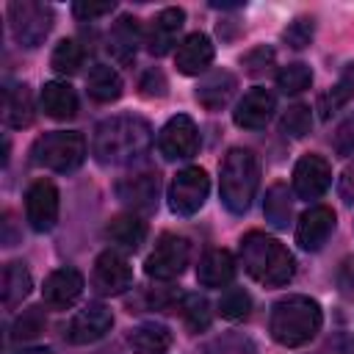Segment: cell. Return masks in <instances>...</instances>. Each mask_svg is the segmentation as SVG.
I'll return each instance as SVG.
<instances>
[{"mask_svg":"<svg viewBox=\"0 0 354 354\" xmlns=\"http://www.w3.org/2000/svg\"><path fill=\"white\" fill-rule=\"evenodd\" d=\"M149 147H152V127L147 119L133 113L102 119L91 141V152L102 166H127L144 158Z\"/></svg>","mask_w":354,"mask_h":354,"instance_id":"cell-1","label":"cell"},{"mask_svg":"<svg viewBox=\"0 0 354 354\" xmlns=\"http://www.w3.org/2000/svg\"><path fill=\"white\" fill-rule=\"evenodd\" d=\"M241 263L252 279L268 288L288 285L296 274V260L288 252V246H282L277 238L257 230L241 238Z\"/></svg>","mask_w":354,"mask_h":354,"instance_id":"cell-2","label":"cell"},{"mask_svg":"<svg viewBox=\"0 0 354 354\" xmlns=\"http://www.w3.org/2000/svg\"><path fill=\"white\" fill-rule=\"evenodd\" d=\"M324 324L321 304L310 296H285L271 307L268 332L279 346L296 348L310 343Z\"/></svg>","mask_w":354,"mask_h":354,"instance_id":"cell-3","label":"cell"},{"mask_svg":"<svg viewBox=\"0 0 354 354\" xmlns=\"http://www.w3.org/2000/svg\"><path fill=\"white\" fill-rule=\"evenodd\" d=\"M257 185H260V160H257V155L252 149L232 147L221 160V180H218L224 207L235 216H243L252 207Z\"/></svg>","mask_w":354,"mask_h":354,"instance_id":"cell-4","label":"cell"},{"mask_svg":"<svg viewBox=\"0 0 354 354\" xmlns=\"http://www.w3.org/2000/svg\"><path fill=\"white\" fill-rule=\"evenodd\" d=\"M30 155L36 166L66 174V171H75L86 160V138L75 130L44 133L41 138H36Z\"/></svg>","mask_w":354,"mask_h":354,"instance_id":"cell-5","label":"cell"},{"mask_svg":"<svg viewBox=\"0 0 354 354\" xmlns=\"http://www.w3.org/2000/svg\"><path fill=\"white\" fill-rule=\"evenodd\" d=\"M8 28L17 44L39 47L53 30V8L36 0H14L8 3Z\"/></svg>","mask_w":354,"mask_h":354,"instance_id":"cell-6","label":"cell"},{"mask_svg":"<svg viewBox=\"0 0 354 354\" xmlns=\"http://www.w3.org/2000/svg\"><path fill=\"white\" fill-rule=\"evenodd\" d=\"M210 191V180L207 171L199 166H185L174 174L171 185H169V207L177 216H194L199 213V207L205 205Z\"/></svg>","mask_w":354,"mask_h":354,"instance_id":"cell-7","label":"cell"},{"mask_svg":"<svg viewBox=\"0 0 354 354\" xmlns=\"http://www.w3.org/2000/svg\"><path fill=\"white\" fill-rule=\"evenodd\" d=\"M188 257H191V246L183 235H160L155 249L149 252L147 263H144V271L147 277L152 279H174L183 274V268L188 266Z\"/></svg>","mask_w":354,"mask_h":354,"instance_id":"cell-8","label":"cell"},{"mask_svg":"<svg viewBox=\"0 0 354 354\" xmlns=\"http://www.w3.org/2000/svg\"><path fill=\"white\" fill-rule=\"evenodd\" d=\"M158 149L169 160H188V158H194L196 149H199V130H196L194 119L185 116V113L171 116L163 124L160 136H158Z\"/></svg>","mask_w":354,"mask_h":354,"instance_id":"cell-9","label":"cell"},{"mask_svg":"<svg viewBox=\"0 0 354 354\" xmlns=\"http://www.w3.org/2000/svg\"><path fill=\"white\" fill-rule=\"evenodd\" d=\"M25 218L36 232H50L58 221V188L50 180L30 183L25 194Z\"/></svg>","mask_w":354,"mask_h":354,"instance_id":"cell-10","label":"cell"},{"mask_svg":"<svg viewBox=\"0 0 354 354\" xmlns=\"http://www.w3.org/2000/svg\"><path fill=\"white\" fill-rule=\"evenodd\" d=\"M94 290L102 296H119L133 285V268L124 254L108 249L94 260V274H91Z\"/></svg>","mask_w":354,"mask_h":354,"instance_id":"cell-11","label":"cell"},{"mask_svg":"<svg viewBox=\"0 0 354 354\" xmlns=\"http://www.w3.org/2000/svg\"><path fill=\"white\" fill-rule=\"evenodd\" d=\"M332 185V166L326 158L321 155H304L299 158L296 169H293V191L299 199H318L321 194H326V188Z\"/></svg>","mask_w":354,"mask_h":354,"instance_id":"cell-12","label":"cell"},{"mask_svg":"<svg viewBox=\"0 0 354 354\" xmlns=\"http://www.w3.org/2000/svg\"><path fill=\"white\" fill-rule=\"evenodd\" d=\"M111 326H113L111 310L105 304H88L72 315V321L66 324V337L75 346H86V343L105 337L111 332Z\"/></svg>","mask_w":354,"mask_h":354,"instance_id":"cell-13","label":"cell"},{"mask_svg":"<svg viewBox=\"0 0 354 354\" xmlns=\"http://www.w3.org/2000/svg\"><path fill=\"white\" fill-rule=\"evenodd\" d=\"M332 230H335V210L326 205H313L310 210L301 213L296 224V243L304 252H318L332 235Z\"/></svg>","mask_w":354,"mask_h":354,"instance_id":"cell-14","label":"cell"},{"mask_svg":"<svg viewBox=\"0 0 354 354\" xmlns=\"http://www.w3.org/2000/svg\"><path fill=\"white\" fill-rule=\"evenodd\" d=\"M158 171H136L116 183V196L133 210H152L158 205Z\"/></svg>","mask_w":354,"mask_h":354,"instance_id":"cell-15","label":"cell"},{"mask_svg":"<svg viewBox=\"0 0 354 354\" xmlns=\"http://www.w3.org/2000/svg\"><path fill=\"white\" fill-rule=\"evenodd\" d=\"M274 108H277V100L268 88H252L241 97V102L235 105L232 111V119L238 127L243 130H260L268 124V119L274 116Z\"/></svg>","mask_w":354,"mask_h":354,"instance_id":"cell-16","label":"cell"},{"mask_svg":"<svg viewBox=\"0 0 354 354\" xmlns=\"http://www.w3.org/2000/svg\"><path fill=\"white\" fill-rule=\"evenodd\" d=\"M80 293H83V274L77 268H55L41 288V296L53 310L72 307L80 299Z\"/></svg>","mask_w":354,"mask_h":354,"instance_id":"cell-17","label":"cell"},{"mask_svg":"<svg viewBox=\"0 0 354 354\" xmlns=\"http://www.w3.org/2000/svg\"><path fill=\"white\" fill-rule=\"evenodd\" d=\"M183 22H185V11L183 8L158 11L155 19L149 22V30H147V50L152 55H166L174 47L177 33L183 30Z\"/></svg>","mask_w":354,"mask_h":354,"instance_id":"cell-18","label":"cell"},{"mask_svg":"<svg viewBox=\"0 0 354 354\" xmlns=\"http://www.w3.org/2000/svg\"><path fill=\"white\" fill-rule=\"evenodd\" d=\"M213 61V44L205 33H188L174 53V66L183 75H199Z\"/></svg>","mask_w":354,"mask_h":354,"instance_id":"cell-19","label":"cell"},{"mask_svg":"<svg viewBox=\"0 0 354 354\" xmlns=\"http://www.w3.org/2000/svg\"><path fill=\"white\" fill-rule=\"evenodd\" d=\"M235 277V257L227 249H207L196 266V279L205 288H224Z\"/></svg>","mask_w":354,"mask_h":354,"instance_id":"cell-20","label":"cell"},{"mask_svg":"<svg viewBox=\"0 0 354 354\" xmlns=\"http://www.w3.org/2000/svg\"><path fill=\"white\" fill-rule=\"evenodd\" d=\"M232 94H235V75L227 69H216V72L205 75L196 86V100L207 111H221Z\"/></svg>","mask_w":354,"mask_h":354,"instance_id":"cell-21","label":"cell"},{"mask_svg":"<svg viewBox=\"0 0 354 354\" xmlns=\"http://www.w3.org/2000/svg\"><path fill=\"white\" fill-rule=\"evenodd\" d=\"M41 108H44V113L50 119H58V122L72 119L77 113V94H75V88L69 83L50 80L41 88Z\"/></svg>","mask_w":354,"mask_h":354,"instance_id":"cell-22","label":"cell"},{"mask_svg":"<svg viewBox=\"0 0 354 354\" xmlns=\"http://www.w3.org/2000/svg\"><path fill=\"white\" fill-rule=\"evenodd\" d=\"M138 39H141V28H138V19L136 17H119L108 33V53L119 61V64H127L133 55H136V47H138Z\"/></svg>","mask_w":354,"mask_h":354,"instance_id":"cell-23","label":"cell"},{"mask_svg":"<svg viewBox=\"0 0 354 354\" xmlns=\"http://www.w3.org/2000/svg\"><path fill=\"white\" fill-rule=\"evenodd\" d=\"M3 119H6L8 127H17V130H22L33 122V97H30V88L25 83L6 88Z\"/></svg>","mask_w":354,"mask_h":354,"instance_id":"cell-24","label":"cell"},{"mask_svg":"<svg viewBox=\"0 0 354 354\" xmlns=\"http://www.w3.org/2000/svg\"><path fill=\"white\" fill-rule=\"evenodd\" d=\"M105 235L122 249H138L147 238V224L136 213H122V216H113L108 221Z\"/></svg>","mask_w":354,"mask_h":354,"instance_id":"cell-25","label":"cell"},{"mask_svg":"<svg viewBox=\"0 0 354 354\" xmlns=\"http://www.w3.org/2000/svg\"><path fill=\"white\" fill-rule=\"evenodd\" d=\"M33 279L30 271L25 268V263H8L3 268V282H0V296H3V307L14 310L17 304H22V299L30 293Z\"/></svg>","mask_w":354,"mask_h":354,"instance_id":"cell-26","label":"cell"},{"mask_svg":"<svg viewBox=\"0 0 354 354\" xmlns=\"http://www.w3.org/2000/svg\"><path fill=\"white\" fill-rule=\"evenodd\" d=\"M86 88L97 102H113L122 97V77L108 64H94L86 75Z\"/></svg>","mask_w":354,"mask_h":354,"instance_id":"cell-27","label":"cell"},{"mask_svg":"<svg viewBox=\"0 0 354 354\" xmlns=\"http://www.w3.org/2000/svg\"><path fill=\"white\" fill-rule=\"evenodd\" d=\"M171 346V332L163 324H141L130 332L133 354H166Z\"/></svg>","mask_w":354,"mask_h":354,"instance_id":"cell-28","label":"cell"},{"mask_svg":"<svg viewBox=\"0 0 354 354\" xmlns=\"http://www.w3.org/2000/svg\"><path fill=\"white\" fill-rule=\"evenodd\" d=\"M263 213H266V221H268L274 230H288L290 216H293V199H290V191H288L285 183H274V185L266 191Z\"/></svg>","mask_w":354,"mask_h":354,"instance_id":"cell-29","label":"cell"},{"mask_svg":"<svg viewBox=\"0 0 354 354\" xmlns=\"http://www.w3.org/2000/svg\"><path fill=\"white\" fill-rule=\"evenodd\" d=\"M348 100H354V64H348L343 72H340V77H337V83L321 97V113L324 116H329V113H335L337 108H343Z\"/></svg>","mask_w":354,"mask_h":354,"instance_id":"cell-30","label":"cell"},{"mask_svg":"<svg viewBox=\"0 0 354 354\" xmlns=\"http://www.w3.org/2000/svg\"><path fill=\"white\" fill-rule=\"evenodd\" d=\"M180 315H183V321H185V326L191 332H202V329L210 326V318H213L210 315V301L205 296H199V293H191V296L183 299Z\"/></svg>","mask_w":354,"mask_h":354,"instance_id":"cell-31","label":"cell"},{"mask_svg":"<svg viewBox=\"0 0 354 354\" xmlns=\"http://www.w3.org/2000/svg\"><path fill=\"white\" fill-rule=\"evenodd\" d=\"M83 64V47L75 41V39H64L55 44L53 50V58H50V66L58 72V75H75Z\"/></svg>","mask_w":354,"mask_h":354,"instance_id":"cell-32","label":"cell"},{"mask_svg":"<svg viewBox=\"0 0 354 354\" xmlns=\"http://www.w3.org/2000/svg\"><path fill=\"white\" fill-rule=\"evenodd\" d=\"M252 310V299L243 288H227L218 299V313L227 321H243Z\"/></svg>","mask_w":354,"mask_h":354,"instance_id":"cell-33","label":"cell"},{"mask_svg":"<svg viewBox=\"0 0 354 354\" xmlns=\"http://www.w3.org/2000/svg\"><path fill=\"white\" fill-rule=\"evenodd\" d=\"M310 83H313V72L307 64H288L277 75V86L285 94H301L304 88H310Z\"/></svg>","mask_w":354,"mask_h":354,"instance_id":"cell-34","label":"cell"},{"mask_svg":"<svg viewBox=\"0 0 354 354\" xmlns=\"http://www.w3.org/2000/svg\"><path fill=\"white\" fill-rule=\"evenodd\" d=\"M41 329H44V313H41V307H28V310H22V315L14 321L11 337H14V340H30V337L41 335Z\"/></svg>","mask_w":354,"mask_h":354,"instance_id":"cell-35","label":"cell"},{"mask_svg":"<svg viewBox=\"0 0 354 354\" xmlns=\"http://www.w3.org/2000/svg\"><path fill=\"white\" fill-rule=\"evenodd\" d=\"M282 133L285 136H293V138H301L310 133V124H313V113L307 105H290L285 113H282Z\"/></svg>","mask_w":354,"mask_h":354,"instance_id":"cell-36","label":"cell"},{"mask_svg":"<svg viewBox=\"0 0 354 354\" xmlns=\"http://www.w3.org/2000/svg\"><path fill=\"white\" fill-rule=\"evenodd\" d=\"M205 354H257V351L252 340L243 335H221L205 348Z\"/></svg>","mask_w":354,"mask_h":354,"instance_id":"cell-37","label":"cell"},{"mask_svg":"<svg viewBox=\"0 0 354 354\" xmlns=\"http://www.w3.org/2000/svg\"><path fill=\"white\" fill-rule=\"evenodd\" d=\"M282 39H285V41H288L293 50H301V47H307V44H310V39H313V19H307V17H301V19H293V22L285 28Z\"/></svg>","mask_w":354,"mask_h":354,"instance_id":"cell-38","label":"cell"},{"mask_svg":"<svg viewBox=\"0 0 354 354\" xmlns=\"http://www.w3.org/2000/svg\"><path fill=\"white\" fill-rule=\"evenodd\" d=\"M138 86H141V94L144 97H163L166 94V77L158 69H147Z\"/></svg>","mask_w":354,"mask_h":354,"instance_id":"cell-39","label":"cell"},{"mask_svg":"<svg viewBox=\"0 0 354 354\" xmlns=\"http://www.w3.org/2000/svg\"><path fill=\"white\" fill-rule=\"evenodd\" d=\"M271 61H274V53H271L268 47H257V50H252L249 55H243V64H246V69H249L252 75L266 72Z\"/></svg>","mask_w":354,"mask_h":354,"instance_id":"cell-40","label":"cell"},{"mask_svg":"<svg viewBox=\"0 0 354 354\" xmlns=\"http://www.w3.org/2000/svg\"><path fill=\"white\" fill-rule=\"evenodd\" d=\"M337 288L343 296L354 299V257H346L337 268Z\"/></svg>","mask_w":354,"mask_h":354,"instance_id":"cell-41","label":"cell"},{"mask_svg":"<svg viewBox=\"0 0 354 354\" xmlns=\"http://www.w3.org/2000/svg\"><path fill=\"white\" fill-rule=\"evenodd\" d=\"M72 11H75L80 19H97V17L113 11V0H111V3H75Z\"/></svg>","mask_w":354,"mask_h":354,"instance_id":"cell-42","label":"cell"},{"mask_svg":"<svg viewBox=\"0 0 354 354\" xmlns=\"http://www.w3.org/2000/svg\"><path fill=\"white\" fill-rule=\"evenodd\" d=\"M340 196L346 202H354V160L343 169V177H340Z\"/></svg>","mask_w":354,"mask_h":354,"instance_id":"cell-43","label":"cell"},{"mask_svg":"<svg viewBox=\"0 0 354 354\" xmlns=\"http://www.w3.org/2000/svg\"><path fill=\"white\" fill-rule=\"evenodd\" d=\"M329 351H332V354H354V346H351L346 337H340V340L329 343Z\"/></svg>","mask_w":354,"mask_h":354,"instance_id":"cell-44","label":"cell"},{"mask_svg":"<svg viewBox=\"0 0 354 354\" xmlns=\"http://www.w3.org/2000/svg\"><path fill=\"white\" fill-rule=\"evenodd\" d=\"M14 354H53V351L44 348V346H33V348H19V351H14Z\"/></svg>","mask_w":354,"mask_h":354,"instance_id":"cell-45","label":"cell"}]
</instances>
